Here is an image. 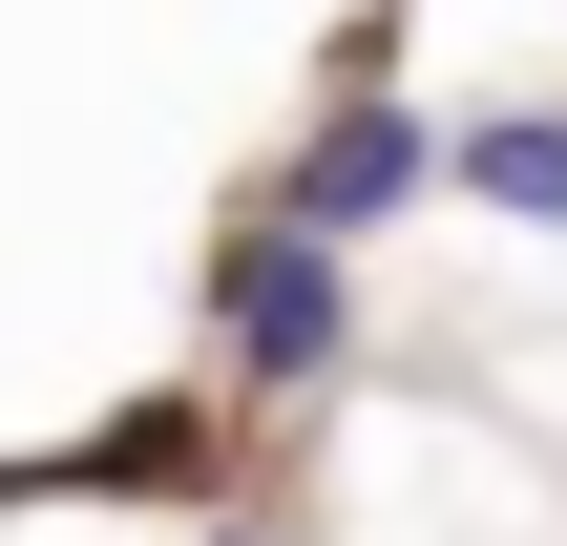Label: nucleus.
Here are the masks:
<instances>
[{
	"instance_id": "20e7f679",
	"label": "nucleus",
	"mask_w": 567,
	"mask_h": 546,
	"mask_svg": "<svg viewBox=\"0 0 567 546\" xmlns=\"http://www.w3.org/2000/svg\"><path fill=\"white\" fill-rule=\"evenodd\" d=\"M210 546H252V526H210Z\"/></svg>"
},
{
	"instance_id": "f257e3e1",
	"label": "nucleus",
	"mask_w": 567,
	"mask_h": 546,
	"mask_svg": "<svg viewBox=\"0 0 567 546\" xmlns=\"http://www.w3.org/2000/svg\"><path fill=\"white\" fill-rule=\"evenodd\" d=\"M210 358H231V400H316V379L358 358V274H337V231L252 210V231L210 253Z\"/></svg>"
},
{
	"instance_id": "7ed1b4c3",
	"label": "nucleus",
	"mask_w": 567,
	"mask_h": 546,
	"mask_svg": "<svg viewBox=\"0 0 567 546\" xmlns=\"http://www.w3.org/2000/svg\"><path fill=\"white\" fill-rule=\"evenodd\" d=\"M442 189H484L505 231H567V105H484V126H442Z\"/></svg>"
},
{
	"instance_id": "f03ea898",
	"label": "nucleus",
	"mask_w": 567,
	"mask_h": 546,
	"mask_svg": "<svg viewBox=\"0 0 567 546\" xmlns=\"http://www.w3.org/2000/svg\"><path fill=\"white\" fill-rule=\"evenodd\" d=\"M421 189H442V126H421V105H337V126H316V168H295V231H337V253H358V231H400Z\"/></svg>"
}]
</instances>
